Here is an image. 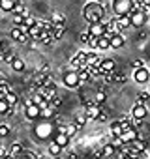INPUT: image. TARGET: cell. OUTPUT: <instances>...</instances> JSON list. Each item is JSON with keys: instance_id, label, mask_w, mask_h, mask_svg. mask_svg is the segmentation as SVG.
<instances>
[{"instance_id": "5bb4252c", "label": "cell", "mask_w": 150, "mask_h": 159, "mask_svg": "<svg viewBox=\"0 0 150 159\" xmlns=\"http://www.w3.org/2000/svg\"><path fill=\"white\" fill-rule=\"evenodd\" d=\"M88 32H90L92 38H101V36H105V26L101 23H94V25L88 26Z\"/></svg>"}, {"instance_id": "b9f144b4", "label": "cell", "mask_w": 150, "mask_h": 159, "mask_svg": "<svg viewBox=\"0 0 150 159\" xmlns=\"http://www.w3.org/2000/svg\"><path fill=\"white\" fill-rule=\"evenodd\" d=\"M25 19H26V17H23V15H13V25H15V26H21V25L25 23Z\"/></svg>"}, {"instance_id": "60d3db41", "label": "cell", "mask_w": 150, "mask_h": 159, "mask_svg": "<svg viewBox=\"0 0 150 159\" xmlns=\"http://www.w3.org/2000/svg\"><path fill=\"white\" fill-rule=\"evenodd\" d=\"M141 11L144 13V17H146V19H150V4H148V2H144V4L141 6Z\"/></svg>"}, {"instance_id": "83f0119b", "label": "cell", "mask_w": 150, "mask_h": 159, "mask_svg": "<svg viewBox=\"0 0 150 159\" xmlns=\"http://www.w3.org/2000/svg\"><path fill=\"white\" fill-rule=\"evenodd\" d=\"M105 101H107V92L101 88V90H100V92L94 96V103H96V105H103Z\"/></svg>"}, {"instance_id": "bcb514c9", "label": "cell", "mask_w": 150, "mask_h": 159, "mask_svg": "<svg viewBox=\"0 0 150 159\" xmlns=\"http://www.w3.org/2000/svg\"><path fill=\"white\" fill-rule=\"evenodd\" d=\"M10 152H8V148H4V146H0V159H4L6 155H8Z\"/></svg>"}, {"instance_id": "3957f363", "label": "cell", "mask_w": 150, "mask_h": 159, "mask_svg": "<svg viewBox=\"0 0 150 159\" xmlns=\"http://www.w3.org/2000/svg\"><path fill=\"white\" fill-rule=\"evenodd\" d=\"M113 13L115 17H124V15H129L135 8L133 0H113Z\"/></svg>"}, {"instance_id": "4dcf8cb0", "label": "cell", "mask_w": 150, "mask_h": 159, "mask_svg": "<svg viewBox=\"0 0 150 159\" xmlns=\"http://www.w3.org/2000/svg\"><path fill=\"white\" fill-rule=\"evenodd\" d=\"M13 15H23V17H28V10H26L23 4H19V2H17V6H15V10H13Z\"/></svg>"}, {"instance_id": "d4e9b609", "label": "cell", "mask_w": 150, "mask_h": 159, "mask_svg": "<svg viewBox=\"0 0 150 159\" xmlns=\"http://www.w3.org/2000/svg\"><path fill=\"white\" fill-rule=\"evenodd\" d=\"M62 152H64V150H62L56 142H53V140L49 142V153H51L53 157H60V155H62Z\"/></svg>"}, {"instance_id": "8d00e7d4", "label": "cell", "mask_w": 150, "mask_h": 159, "mask_svg": "<svg viewBox=\"0 0 150 159\" xmlns=\"http://www.w3.org/2000/svg\"><path fill=\"white\" fill-rule=\"evenodd\" d=\"M0 92H2L4 96L12 92V90H10V83H8V81H4V79H0Z\"/></svg>"}, {"instance_id": "52a82bcc", "label": "cell", "mask_w": 150, "mask_h": 159, "mask_svg": "<svg viewBox=\"0 0 150 159\" xmlns=\"http://www.w3.org/2000/svg\"><path fill=\"white\" fill-rule=\"evenodd\" d=\"M146 116H148V109H146V105H139V103H135L133 109H131V120L143 122Z\"/></svg>"}, {"instance_id": "7bdbcfd3", "label": "cell", "mask_w": 150, "mask_h": 159, "mask_svg": "<svg viewBox=\"0 0 150 159\" xmlns=\"http://www.w3.org/2000/svg\"><path fill=\"white\" fill-rule=\"evenodd\" d=\"M10 131H12V129H10V125H4V124L0 125V137H8V135H10Z\"/></svg>"}, {"instance_id": "44dd1931", "label": "cell", "mask_w": 150, "mask_h": 159, "mask_svg": "<svg viewBox=\"0 0 150 159\" xmlns=\"http://www.w3.org/2000/svg\"><path fill=\"white\" fill-rule=\"evenodd\" d=\"M15 6H17V2H13V0H0V10L2 11H12L13 13Z\"/></svg>"}, {"instance_id": "d6986e66", "label": "cell", "mask_w": 150, "mask_h": 159, "mask_svg": "<svg viewBox=\"0 0 150 159\" xmlns=\"http://www.w3.org/2000/svg\"><path fill=\"white\" fill-rule=\"evenodd\" d=\"M77 75H79V84H85V83H88L90 81V73H88V67L85 66V67H81L79 71H77Z\"/></svg>"}, {"instance_id": "7402d4cb", "label": "cell", "mask_w": 150, "mask_h": 159, "mask_svg": "<svg viewBox=\"0 0 150 159\" xmlns=\"http://www.w3.org/2000/svg\"><path fill=\"white\" fill-rule=\"evenodd\" d=\"M107 49H111L109 36H101V38H98V51H107Z\"/></svg>"}, {"instance_id": "7a4b0ae2", "label": "cell", "mask_w": 150, "mask_h": 159, "mask_svg": "<svg viewBox=\"0 0 150 159\" xmlns=\"http://www.w3.org/2000/svg\"><path fill=\"white\" fill-rule=\"evenodd\" d=\"M54 133H56V127H54L51 122H47V120L34 125V135H36L40 140H47L49 137H54Z\"/></svg>"}, {"instance_id": "681fc988", "label": "cell", "mask_w": 150, "mask_h": 159, "mask_svg": "<svg viewBox=\"0 0 150 159\" xmlns=\"http://www.w3.org/2000/svg\"><path fill=\"white\" fill-rule=\"evenodd\" d=\"M92 2H96V4H101V2H103V0H92Z\"/></svg>"}, {"instance_id": "e575fe53", "label": "cell", "mask_w": 150, "mask_h": 159, "mask_svg": "<svg viewBox=\"0 0 150 159\" xmlns=\"http://www.w3.org/2000/svg\"><path fill=\"white\" fill-rule=\"evenodd\" d=\"M146 101H150V94H148V92H139V96H137V103H139V105H144Z\"/></svg>"}, {"instance_id": "ab89813d", "label": "cell", "mask_w": 150, "mask_h": 159, "mask_svg": "<svg viewBox=\"0 0 150 159\" xmlns=\"http://www.w3.org/2000/svg\"><path fill=\"white\" fill-rule=\"evenodd\" d=\"M6 101L13 107L15 103H17V94H13V92H10V94H6Z\"/></svg>"}, {"instance_id": "ffe728a7", "label": "cell", "mask_w": 150, "mask_h": 159, "mask_svg": "<svg viewBox=\"0 0 150 159\" xmlns=\"http://www.w3.org/2000/svg\"><path fill=\"white\" fill-rule=\"evenodd\" d=\"M8 152H10V155H13L15 159H19V155L23 153V144H21V142H13V144L8 148Z\"/></svg>"}, {"instance_id": "484cf974", "label": "cell", "mask_w": 150, "mask_h": 159, "mask_svg": "<svg viewBox=\"0 0 150 159\" xmlns=\"http://www.w3.org/2000/svg\"><path fill=\"white\" fill-rule=\"evenodd\" d=\"M77 131H79V127L75 125V124H66V131L64 133H66L68 139H73L75 135H77Z\"/></svg>"}, {"instance_id": "816d5d0a", "label": "cell", "mask_w": 150, "mask_h": 159, "mask_svg": "<svg viewBox=\"0 0 150 159\" xmlns=\"http://www.w3.org/2000/svg\"><path fill=\"white\" fill-rule=\"evenodd\" d=\"M0 146H2V144H0Z\"/></svg>"}, {"instance_id": "f6af8a7d", "label": "cell", "mask_w": 150, "mask_h": 159, "mask_svg": "<svg viewBox=\"0 0 150 159\" xmlns=\"http://www.w3.org/2000/svg\"><path fill=\"white\" fill-rule=\"evenodd\" d=\"M107 120H109V114H107V112H103V111H101V114H100V116H98V122H107Z\"/></svg>"}, {"instance_id": "e0dca14e", "label": "cell", "mask_w": 150, "mask_h": 159, "mask_svg": "<svg viewBox=\"0 0 150 159\" xmlns=\"http://www.w3.org/2000/svg\"><path fill=\"white\" fill-rule=\"evenodd\" d=\"M109 41H111V49H120V47H124V43H126V39H124L122 34H113V36L109 38Z\"/></svg>"}, {"instance_id": "74e56055", "label": "cell", "mask_w": 150, "mask_h": 159, "mask_svg": "<svg viewBox=\"0 0 150 159\" xmlns=\"http://www.w3.org/2000/svg\"><path fill=\"white\" fill-rule=\"evenodd\" d=\"M10 36H12V39H13V41H19V38H21L23 34H21V30H19L17 26H13V28H12V32H10Z\"/></svg>"}, {"instance_id": "2e32d148", "label": "cell", "mask_w": 150, "mask_h": 159, "mask_svg": "<svg viewBox=\"0 0 150 159\" xmlns=\"http://www.w3.org/2000/svg\"><path fill=\"white\" fill-rule=\"evenodd\" d=\"M53 142H56L62 150H66L68 146H69V139L66 137V133H54V137H53Z\"/></svg>"}, {"instance_id": "5b68a950", "label": "cell", "mask_w": 150, "mask_h": 159, "mask_svg": "<svg viewBox=\"0 0 150 159\" xmlns=\"http://www.w3.org/2000/svg\"><path fill=\"white\" fill-rule=\"evenodd\" d=\"M146 21H148V19L144 17V13L141 11V8H133V11L129 13V23H131V26H133V28H141V26H144Z\"/></svg>"}, {"instance_id": "4fadbf2b", "label": "cell", "mask_w": 150, "mask_h": 159, "mask_svg": "<svg viewBox=\"0 0 150 159\" xmlns=\"http://www.w3.org/2000/svg\"><path fill=\"white\" fill-rule=\"evenodd\" d=\"M109 133H111V137H113V139H120V137H122L124 129H122V124H120V120H115V122H111V125H109Z\"/></svg>"}, {"instance_id": "4316f807", "label": "cell", "mask_w": 150, "mask_h": 159, "mask_svg": "<svg viewBox=\"0 0 150 159\" xmlns=\"http://www.w3.org/2000/svg\"><path fill=\"white\" fill-rule=\"evenodd\" d=\"M64 32H66V26H64V25H54V28H53V38L58 41V39L64 36Z\"/></svg>"}, {"instance_id": "836d02e7", "label": "cell", "mask_w": 150, "mask_h": 159, "mask_svg": "<svg viewBox=\"0 0 150 159\" xmlns=\"http://www.w3.org/2000/svg\"><path fill=\"white\" fill-rule=\"evenodd\" d=\"M12 67H13V71H25V62L17 56L15 60H13V64H12Z\"/></svg>"}, {"instance_id": "9a60e30c", "label": "cell", "mask_w": 150, "mask_h": 159, "mask_svg": "<svg viewBox=\"0 0 150 159\" xmlns=\"http://www.w3.org/2000/svg\"><path fill=\"white\" fill-rule=\"evenodd\" d=\"M30 99H32V103H34V105H38L40 109H43V107H49V101H47V98H45L41 92H34Z\"/></svg>"}, {"instance_id": "f35d334b", "label": "cell", "mask_w": 150, "mask_h": 159, "mask_svg": "<svg viewBox=\"0 0 150 159\" xmlns=\"http://www.w3.org/2000/svg\"><path fill=\"white\" fill-rule=\"evenodd\" d=\"M60 103H62V101H60V98H58V96H53V98L49 99V107H53V109H58V107H60Z\"/></svg>"}, {"instance_id": "603a6c76", "label": "cell", "mask_w": 150, "mask_h": 159, "mask_svg": "<svg viewBox=\"0 0 150 159\" xmlns=\"http://www.w3.org/2000/svg\"><path fill=\"white\" fill-rule=\"evenodd\" d=\"M101 152H103V159H105V157H113V155L116 153V148H115L111 142H107V144L101 146Z\"/></svg>"}, {"instance_id": "d590c367", "label": "cell", "mask_w": 150, "mask_h": 159, "mask_svg": "<svg viewBox=\"0 0 150 159\" xmlns=\"http://www.w3.org/2000/svg\"><path fill=\"white\" fill-rule=\"evenodd\" d=\"M79 39H81V43H83V45H88V43H90V39H92V36H90V32H88V30H85V32H81Z\"/></svg>"}, {"instance_id": "ee69618b", "label": "cell", "mask_w": 150, "mask_h": 159, "mask_svg": "<svg viewBox=\"0 0 150 159\" xmlns=\"http://www.w3.org/2000/svg\"><path fill=\"white\" fill-rule=\"evenodd\" d=\"M139 67H144V62L139 58V60H133V69H139Z\"/></svg>"}, {"instance_id": "8fae6325", "label": "cell", "mask_w": 150, "mask_h": 159, "mask_svg": "<svg viewBox=\"0 0 150 159\" xmlns=\"http://www.w3.org/2000/svg\"><path fill=\"white\" fill-rule=\"evenodd\" d=\"M85 64H87V67H98V66L101 64V56H100L96 51H90V52H87Z\"/></svg>"}, {"instance_id": "277c9868", "label": "cell", "mask_w": 150, "mask_h": 159, "mask_svg": "<svg viewBox=\"0 0 150 159\" xmlns=\"http://www.w3.org/2000/svg\"><path fill=\"white\" fill-rule=\"evenodd\" d=\"M62 81H64V86L69 88V90H75V88L81 86V84H79V75H77V71H75V69L66 71V73L62 75Z\"/></svg>"}, {"instance_id": "f546056e", "label": "cell", "mask_w": 150, "mask_h": 159, "mask_svg": "<svg viewBox=\"0 0 150 159\" xmlns=\"http://www.w3.org/2000/svg\"><path fill=\"white\" fill-rule=\"evenodd\" d=\"M41 118H45V120L54 118V109H53V107H43V109H41Z\"/></svg>"}, {"instance_id": "c3c4849f", "label": "cell", "mask_w": 150, "mask_h": 159, "mask_svg": "<svg viewBox=\"0 0 150 159\" xmlns=\"http://www.w3.org/2000/svg\"><path fill=\"white\" fill-rule=\"evenodd\" d=\"M4 159H15V157H13V155H10V153H8V155H6V157H4Z\"/></svg>"}, {"instance_id": "6da1fadb", "label": "cell", "mask_w": 150, "mask_h": 159, "mask_svg": "<svg viewBox=\"0 0 150 159\" xmlns=\"http://www.w3.org/2000/svg\"><path fill=\"white\" fill-rule=\"evenodd\" d=\"M83 17L87 19L88 25H94V23H100L103 17H105V8L101 4H96V2H88L83 10Z\"/></svg>"}, {"instance_id": "f1b7e54d", "label": "cell", "mask_w": 150, "mask_h": 159, "mask_svg": "<svg viewBox=\"0 0 150 159\" xmlns=\"http://www.w3.org/2000/svg\"><path fill=\"white\" fill-rule=\"evenodd\" d=\"M87 122H88V118H87V114H85V112H81V114H77V116H75V120H73V124H75V125H77L79 129H81L83 125H87Z\"/></svg>"}, {"instance_id": "ba28073f", "label": "cell", "mask_w": 150, "mask_h": 159, "mask_svg": "<svg viewBox=\"0 0 150 159\" xmlns=\"http://www.w3.org/2000/svg\"><path fill=\"white\" fill-rule=\"evenodd\" d=\"M85 60H87V52H85V51H79V52H75V54H73V58L69 60V64H71V67H73L75 71H79L81 67L87 66Z\"/></svg>"}, {"instance_id": "1f68e13d", "label": "cell", "mask_w": 150, "mask_h": 159, "mask_svg": "<svg viewBox=\"0 0 150 159\" xmlns=\"http://www.w3.org/2000/svg\"><path fill=\"white\" fill-rule=\"evenodd\" d=\"M15 58H17V56H15L12 51H6V52H2V62H6V64H10V66L13 64V60H15Z\"/></svg>"}, {"instance_id": "9c48e42d", "label": "cell", "mask_w": 150, "mask_h": 159, "mask_svg": "<svg viewBox=\"0 0 150 159\" xmlns=\"http://www.w3.org/2000/svg\"><path fill=\"white\" fill-rule=\"evenodd\" d=\"M133 79H135V83L139 84H144L150 81V71L146 67H139V69H133Z\"/></svg>"}, {"instance_id": "f907efd6", "label": "cell", "mask_w": 150, "mask_h": 159, "mask_svg": "<svg viewBox=\"0 0 150 159\" xmlns=\"http://www.w3.org/2000/svg\"><path fill=\"white\" fill-rule=\"evenodd\" d=\"M19 159H30V157H28V155H26V157H19Z\"/></svg>"}, {"instance_id": "30bf717a", "label": "cell", "mask_w": 150, "mask_h": 159, "mask_svg": "<svg viewBox=\"0 0 150 159\" xmlns=\"http://www.w3.org/2000/svg\"><path fill=\"white\" fill-rule=\"evenodd\" d=\"M25 116H26L30 122H36V120L41 118V109H40L38 105H30V107L25 109Z\"/></svg>"}, {"instance_id": "ac0fdd59", "label": "cell", "mask_w": 150, "mask_h": 159, "mask_svg": "<svg viewBox=\"0 0 150 159\" xmlns=\"http://www.w3.org/2000/svg\"><path fill=\"white\" fill-rule=\"evenodd\" d=\"M100 67H101L105 73H111V71H115V69H116V64H115V60H113V58H101Z\"/></svg>"}, {"instance_id": "7dc6e473", "label": "cell", "mask_w": 150, "mask_h": 159, "mask_svg": "<svg viewBox=\"0 0 150 159\" xmlns=\"http://www.w3.org/2000/svg\"><path fill=\"white\" fill-rule=\"evenodd\" d=\"M17 28L21 30V34H26V36H28V32H30V28H28L26 25H21V26H17Z\"/></svg>"}, {"instance_id": "7c38bea8", "label": "cell", "mask_w": 150, "mask_h": 159, "mask_svg": "<svg viewBox=\"0 0 150 159\" xmlns=\"http://www.w3.org/2000/svg\"><path fill=\"white\" fill-rule=\"evenodd\" d=\"M137 139H139V131H137L135 127H131V129L124 131V133H122V137H120V140H122L124 144H131V142H135Z\"/></svg>"}, {"instance_id": "cb8c5ba5", "label": "cell", "mask_w": 150, "mask_h": 159, "mask_svg": "<svg viewBox=\"0 0 150 159\" xmlns=\"http://www.w3.org/2000/svg\"><path fill=\"white\" fill-rule=\"evenodd\" d=\"M131 148H133L135 152H139V153H144V152H146V142H144L143 139H137L135 142H131Z\"/></svg>"}, {"instance_id": "d6a6232c", "label": "cell", "mask_w": 150, "mask_h": 159, "mask_svg": "<svg viewBox=\"0 0 150 159\" xmlns=\"http://www.w3.org/2000/svg\"><path fill=\"white\" fill-rule=\"evenodd\" d=\"M51 21H53L54 25H66V17H64V15H60L58 11H54V13H53Z\"/></svg>"}, {"instance_id": "8992f818", "label": "cell", "mask_w": 150, "mask_h": 159, "mask_svg": "<svg viewBox=\"0 0 150 159\" xmlns=\"http://www.w3.org/2000/svg\"><path fill=\"white\" fill-rule=\"evenodd\" d=\"M85 114H87L88 120H90V118L98 120V116L101 114V109H100V105L94 103V99H88V101L85 103Z\"/></svg>"}]
</instances>
